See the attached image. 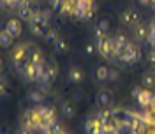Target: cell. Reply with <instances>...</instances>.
Masks as SVG:
<instances>
[{"label":"cell","instance_id":"44dd1931","mask_svg":"<svg viewBox=\"0 0 155 134\" xmlns=\"http://www.w3.org/2000/svg\"><path fill=\"white\" fill-rule=\"evenodd\" d=\"M141 83H143V86H145V88L152 90V88L155 86V74H153V72H145V74H143V81H141Z\"/></svg>","mask_w":155,"mask_h":134},{"label":"cell","instance_id":"cb8c5ba5","mask_svg":"<svg viewBox=\"0 0 155 134\" xmlns=\"http://www.w3.org/2000/svg\"><path fill=\"white\" fill-rule=\"evenodd\" d=\"M85 53H87L88 57H94L95 53H99V51H97V42H95V41H94V42H87V44H85Z\"/></svg>","mask_w":155,"mask_h":134},{"label":"cell","instance_id":"ac0fdd59","mask_svg":"<svg viewBox=\"0 0 155 134\" xmlns=\"http://www.w3.org/2000/svg\"><path fill=\"white\" fill-rule=\"evenodd\" d=\"M12 41H14V37L11 35L9 32L5 28L2 30V34H0V44H2V48H11L12 46Z\"/></svg>","mask_w":155,"mask_h":134},{"label":"cell","instance_id":"83f0119b","mask_svg":"<svg viewBox=\"0 0 155 134\" xmlns=\"http://www.w3.org/2000/svg\"><path fill=\"white\" fill-rule=\"evenodd\" d=\"M146 41L152 44V48H155V25H150V30H148V37Z\"/></svg>","mask_w":155,"mask_h":134},{"label":"cell","instance_id":"9c48e42d","mask_svg":"<svg viewBox=\"0 0 155 134\" xmlns=\"http://www.w3.org/2000/svg\"><path fill=\"white\" fill-rule=\"evenodd\" d=\"M4 28L7 30L14 39H18L19 35H21V32H23V28H21V21L16 19V18L7 19V23H5V27H4Z\"/></svg>","mask_w":155,"mask_h":134},{"label":"cell","instance_id":"ffe728a7","mask_svg":"<svg viewBox=\"0 0 155 134\" xmlns=\"http://www.w3.org/2000/svg\"><path fill=\"white\" fill-rule=\"evenodd\" d=\"M44 39H46V42H48V44H51V46H53L58 39H60V30H58V28H49Z\"/></svg>","mask_w":155,"mask_h":134},{"label":"cell","instance_id":"5bb4252c","mask_svg":"<svg viewBox=\"0 0 155 134\" xmlns=\"http://www.w3.org/2000/svg\"><path fill=\"white\" fill-rule=\"evenodd\" d=\"M28 60L32 62V64H34V65H41V67L46 65V58H44V55H42V53H41L37 48L32 49V53H30Z\"/></svg>","mask_w":155,"mask_h":134},{"label":"cell","instance_id":"e575fe53","mask_svg":"<svg viewBox=\"0 0 155 134\" xmlns=\"http://www.w3.org/2000/svg\"><path fill=\"white\" fill-rule=\"evenodd\" d=\"M152 25H155V16H153V19H152Z\"/></svg>","mask_w":155,"mask_h":134},{"label":"cell","instance_id":"8fae6325","mask_svg":"<svg viewBox=\"0 0 155 134\" xmlns=\"http://www.w3.org/2000/svg\"><path fill=\"white\" fill-rule=\"evenodd\" d=\"M107 74H109V69L106 65H99L94 71V79L97 83H107Z\"/></svg>","mask_w":155,"mask_h":134},{"label":"cell","instance_id":"7c38bea8","mask_svg":"<svg viewBox=\"0 0 155 134\" xmlns=\"http://www.w3.org/2000/svg\"><path fill=\"white\" fill-rule=\"evenodd\" d=\"M60 113L65 118H72V116L76 115V108H74V104L71 101H62L60 102Z\"/></svg>","mask_w":155,"mask_h":134},{"label":"cell","instance_id":"5b68a950","mask_svg":"<svg viewBox=\"0 0 155 134\" xmlns=\"http://www.w3.org/2000/svg\"><path fill=\"white\" fill-rule=\"evenodd\" d=\"M139 58H141V49H139V46H137L136 42H130V44L125 48L122 58L118 60V64L132 65V64H137V62H139Z\"/></svg>","mask_w":155,"mask_h":134},{"label":"cell","instance_id":"603a6c76","mask_svg":"<svg viewBox=\"0 0 155 134\" xmlns=\"http://www.w3.org/2000/svg\"><path fill=\"white\" fill-rule=\"evenodd\" d=\"M57 76V67L53 65V64H49L46 65V71H44V79L46 81H53V78Z\"/></svg>","mask_w":155,"mask_h":134},{"label":"cell","instance_id":"4dcf8cb0","mask_svg":"<svg viewBox=\"0 0 155 134\" xmlns=\"http://www.w3.org/2000/svg\"><path fill=\"white\" fill-rule=\"evenodd\" d=\"M78 4H81V5H85V7H87V9H90V7H92V5H94V0H79V2H78Z\"/></svg>","mask_w":155,"mask_h":134},{"label":"cell","instance_id":"e0dca14e","mask_svg":"<svg viewBox=\"0 0 155 134\" xmlns=\"http://www.w3.org/2000/svg\"><path fill=\"white\" fill-rule=\"evenodd\" d=\"M69 79H71L74 85H79V83L83 81V71L76 65L71 67V69H69Z\"/></svg>","mask_w":155,"mask_h":134},{"label":"cell","instance_id":"7402d4cb","mask_svg":"<svg viewBox=\"0 0 155 134\" xmlns=\"http://www.w3.org/2000/svg\"><path fill=\"white\" fill-rule=\"evenodd\" d=\"M87 7L85 5H81V4H78L76 7H74V11H72V18L76 19H85L87 18Z\"/></svg>","mask_w":155,"mask_h":134},{"label":"cell","instance_id":"f546056e","mask_svg":"<svg viewBox=\"0 0 155 134\" xmlns=\"http://www.w3.org/2000/svg\"><path fill=\"white\" fill-rule=\"evenodd\" d=\"M16 134H34L30 129H27V127H23V125H19L18 131H16Z\"/></svg>","mask_w":155,"mask_h":134},{"label":"cell","instance_id":"d590c367","mask_svg":"<svg viewBox=\"0 0 155 134\" xmlns=\"http://www.w3.org/2000/svg\"><path fill=\"white\" fill-rule=\"evenodd\" d=\"M62 134H69V132H67V131H65V129H64V132H62Z\"/></svg>","mask_w":155,"mask_h":134},{"label":"cell","instance_id":"30bf717a","mask_svg":"<svg viewBox=\"0 0 155 134\" xmlns=\"http://www.w3.org/2000/svg\"><path fill=\"white\" fill-rule=\"evenodd\" d=\"M152 95H153V92L148 90V88H145V90L141 92V95L136 99L137 104H139V108H143V109H150V106H152Z\"/></svg>","mask_w":155,"mask_h":134},{"label":"cell","instance_id":"4fadbf2b","mask_svg":"<svg viewBox=\"0 0 155 134\" xmlns=\"http://www.w3.org/2000/svg\"><path fill=\"white\" fill-rule=\"evenodd\" d=\"M132 30V34H134V39L136 41H143V39L148 37V30H150V27L148 25H143V23H139V25H136Z\"/></svg>","mask_w":155,"mask_h":134},{"label":"cell","instance_id":"6da1fadb","mask_svg":"<svg viewBox=\"0 0 155 134\" xmlns=\"http://www.w3.org/2000/svg\"><path fill=\"white\" fill-rule=\"evenodd\" d=\"M32 49H34V46L30 42H19V44H16L12 48V51H11V65L14 67V69H18L19 65H23L28 60Z\"/></svg>","mask_w":155,"mask_h":134},{"label":"cell","instance_id":"484cf974","mask_svg":"<svg viewBox=\"0 0 155 134\" xmlns=\"http://www.w3.org/2000/svg\"><path fill=\"white\" fill-rule=\"evenodd\" d=\"M39 90L46 95L51 92V81H46V79H42V81H39Z\"/></svg>","mask_w":155,"mask_h":134},{"label":"cell","instance_id":"f1b7e54d","mask_svg":"<svg viewBox=\"0 0 155 134\" xmlns=\"http://www.w3.org/2000/svg\"><path fill=\"white\" fill-rule=\"evenodd\" d=\"M97 28L101 30V32H104L106 34L107 30H109V19H106V18H102L99 23H97Z\"/></svg>","mask_w":155,"mask_h":134},{"label":"cell","instance_id":"9a60e30c","mask_svg":"<svg viewBox=\"0 0 155 134\" xmlns=\"http://www.w3.org/2000/svg\"><path fill=\"white\" fill-rule=\"evenodd\" d=\"M49 30V25L46 23H41V25H30V34L35 35V37H46Z\"/></svg>","mask_w":155,"mask_h":134},{"label":"cell","instance_id":"1f68e13d","mask_svg":"<svg viewBox=\"0 0 155 134\" xmlns=\"http://www.w3.org/2000/svg\"><path fill=\"white\" fill-rule=\"evenodd\" d=\"M141 5H150V0H137Z\"/></svg>","mask_w":155,"mask_h":134},{"label":"cell","instance_id":"7a4b0ae2","mask_svg":"<svg viewBox=\"0 0 155 134\" xmlns=\"http://www.w3.org/2000/svg\"><path fill=\"white\" fill-rule=\"evenodd\" d=\"M21 125L30 129L32 132H41L42 131V120L39 118L35 108H28L23 113V116H21Z\"/></svg>","mask_w":155,"mask_h":134},{"label":"cell","instance_id":"836d02e7","mask_svg":"<svg viewBox=\"0 0 155 134\" xmlns=\"http://www.w3.org/2000/svg\"><path fill=\"white\" fill-rule=\"evenodd\" d=\"M44 2H48V4H53V2H55V0H44Z\"/></svg>","mask_w":155,"mask_h":134},{"label":"cell","instance_id":"277c9868","mask_svg":"<svg viewBox=\"0 0 155 134\" xmlns=\"http://www.w3.org/2000/svg\"><path fill=\"white\" fill-rule=\"evenodd\" d=\"M97 51L101 53V57L106 60H113L115 58V44H113V37L104 35L102 39H97Z\"/></svg>","mask_w":155,"mask_h":134},{"label":"cell","instance_id":"52a82bcc","mask_svg":"<svg viewBox=\"0 0 155 134\" xmlns=\"http://www.w3.org/2000/svg\"><path fill=\"white\" fill-rule=\"evenodd\" d=\"M120 23L127 28H134L136 25H139V14L134 9H125L120 14Z\"/></svg>","mask_w":155,"mask_h":134},{"label":"cell","instance_id":"d4e9b609","mask_svg":"<svg viewBox=\"0 0 155 134\" xmlns=\"http://www.w3.org/2000/svg\"><path fill=\"white\" fill-rule=\"evenodd\" d=\"M53 49H55L57 53H64V51H67V42H65L64 39H58L57 42L53 44Z\"/></svg>","mask_w":155,"mask_h":134},{"label":"cell","instance_id":"2e32d148","mask_svg":"<svg viewBox=\"0 0 155 134\" xmlns=\"http://www.w3.org/2000/svg\"><path fill=\"white\" fill-rule=\"evenodd\" d=\"M95 102L99 108H109L111 106V95H109V92H99L95 97Z\"/></svg>","mask_w":155,"mask_h":134},{"label":"cell","instance_id":"4316f807","mask_svg":"<svg viewBox=\"0 0 155 134\" xmlns=\"http://www.w3.org/2000/svg\"><path fill=\"white\" fill-rule=\"evenodd\" d=\"M120 79V72L116 69H109V74H107V81L109 83H116Z\"/></svg>","mask_w":155,"mask_h":134},{"label":"cell","instance_id":"ba28073f","mask_svg":"<svg viewBox=\"0 0 155 134\" xmlns=\"http://www.w3.org/2000/svg\"><path fill=\"white\" fill-rule=\"evenodd\" d=\"M16 12H18L19 19H23V21L28 23L30 19H32V16H34V4H32V0H25L23 5H21Z\"/></svg>","mask_w":155,"mask_h":134},{"label":"cell","instance_id":"d6986e66","mask_svg":"<svg viewBox=\"0 0 155 134\" xmlns=\"http://www.w3.org/2000/svg\"><path fill=\"white\" fill-rule=\"evenodd\" d=\"M30 102H35V104H41V102H44V94L41 92V90H32L28 92V95H27Z\"/></svg>","mask_w":155,"mask_h":134},{"label":"cell","instance_id":"d6a6232c","mask_svg":"<svg viewBox=\"0 0 155 134\" xmlns=\"http://www.w3.org/2000/svg\"><path fill=\"white\" fill-rule=\"evenodd\" d=\"M79 97H81V94L79 92H74V101H79Z\"/></svg>","mask_w":155,"mask_h":134},{"label":"cell","instance_id":"3957f363","mask_svg":"<svg viewBox=\"0 0 155 134\" xmlns=\"http://www.w3.org/2000/svg\"><path fill=\"white\" fill-rule=\"evenodd\" d=\"M44 67H46V65H44ZM39 69H41V65H34L30 60H27L23 65H19L18 69H16V72H18V76L21 78L25 83H30V81H35V83H37Z\"/></svg>","mask_w":155,"mask_h":134},{"label":"cell","instance_id":"8992f818","mask_svg":"<svg viewBox=\"0 0 155 134\" xmlns=\"http://www.w3.org/2000/svg\"><path fill=\"white\" fill-rule=\"evenodd\" d=\"M83 131L87 134H104V124L97 120V116H88L83 122Z\"/></svg>","mask_w":155,"mask_h":134}]
</instances>
